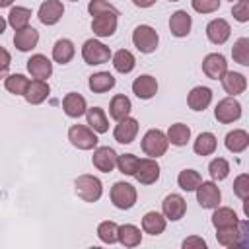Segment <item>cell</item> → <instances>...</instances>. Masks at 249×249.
Returning a JSON list of instances; mask_svg holds the SVG:
<instances>
[{"mask_svg": "<svg viewBox=\"0 0 249 249\" xmlns=\"http://www.w3.org/2000/svg\"><path fill=\"white\" fill-rule=\"evenodd\" d=\"M74 191L84 202H97L103 195V183L95 175H80L74 181Z\"/></svg>", "mask_w": 249, "mask_h": 249, "instance_id": "obj_1", "label": "cell"}, {"mask_svg": "<svg viewBox=\"0 0 249 249\" xmlns=\"http://www.w3.org/2000/svg\"><path fill=\"white\" fill-rule=\"evenodd\" d=\"M140 146H142V152H144L148 158H156V160H158L160 156H163V154L167 152L169 142H167V136H165L163 130H160V128H150V130H146V134L142 136Z\"/></svg>", "mask_w": 249, "mask_h": 249, "instance_id": "obj_2", "label": "cell"}, {"mask_svg": "<svg viewBox=\"0 0 249 249\" xmlns=\"http://www.w3.org/2000/svg\"><path fill=\"white\" fill-rule=\"evenodd\" d=\"M111 202L115 208L119 210H130L134 204H136V198H138V193H136V187L126 183V181H117L113 187H111Z\"/></svg>", "mask_w": 249, "mask_h": 249, "instance_id": "obj_3", "label": "cell"}, {"mask_svg": "<svg viewBox=\"0 0 249 249\" xmlns=\"http://www.w3.org/2000/svg\"><path fill=\"white\" fill-rule=\"evenodd\" d=\"M113 56L111 49L101 43L99 39H88L84 45H82V58L86 64L89 66H97V64H105L109 62Z\"/></svg>", "mask_w": 249, "mask_h": 249, "instance_id": "obj_4", "label": "cell"}, {"mask_svg": "<svg viewBox=\"0 0 249 249\" xmlns=\"http://www.w3.org/2000/svg\"><path fill=\"white\" fill-rule=\"evenodd\" d=\"M216 239L222 247H243V245H247V222L239 220L237 226L216 230Z\"/></svg>", "mask_w": 249, "mask_h": 249, "instance_id": "obj_5", "label": "cell"}, {"mask_svg": "<svg viewBox=\"0 0 249 249\" xmlns=\"http://www.w3.org/2000/svg\"><path fill=\"white\" fill-rule=\"evenodd\" d=\"M132 43L134 47L142 53V54H150L158 49V43H160V35L158 31L152 27V25H146V23H140L134 31H132Z\"/></svg>", "mask_w": 249, "mask_h": 249, "instance_id": "obj_6", "label": "cell"}, {"mask_svg": "<svg viewBox=\"0 0 249 249\" xmlns=\"http://www.w3.org/2000/svg\"><path fill=\"white\" fill-rule=\"evenodd\" d=\"M68 140L78 150H93L97 146V132L86 124H72L68 128Z\"/></svg>", "mask_w": 249, "mask_h": 249, "instance_id": "obj_7", "label": "cell"}, {"mask_svg": "<svg viewBox=\"0 0 249 249\" xmlns=\"http://www.w3.org/2000/svg\"><path fill=\"white\" fill-rule=\"evenodd\" d=\"M214 117H216V121L222 123V124L235 123V121L241 119V103H239L235 97L228 95V97H224V99H220V101L216 103Z\"/></svg>", "mask_w": 249, "mask_h": 249, "instance_id": "obj_8", "label": "cell"}, {"mask_svg": "<svg viewBox=\"0 0 249 249\" xmlns=\"http://www.w3.org/2000/svg\"><path fill=\"white\" fill-rule=\"evenodd\" d=\"M196 191V202L200 204V208L212 210L220 204L222 200V193L220 187L214 181H200V185L195 189Z\"/></svg>", "mask_w": 249, "mask_h": 249, "instance_id": "obj_9", "label": "cell"}, {"mask_svg": "<svg viewBox=\"0 0 249 249\" xmlns=\"http://www.w3.org/2000/svg\"><path fill=\"white\" fill-rule=\"evenodd\" d=\"M160 163L156 161V158H142L138 160V165H136V171H134V179L140 183V185H154L158 179H160Z\"/></svg>", "mask_w": 249, "mask_h": 249, "instance_id": "obj_10", "label": "cell"}, {"mask_svg": "<svg viewBox=\"0 0 249 249\" xmlns=\"http://www.w3.org/2000/svg\"><path fill=\"white\" fill-rule=\"evenodd\" d=\"M187 212V200L179 195V193H171L163 198L161 202V214L165 216V220L171 222H179Z\"/></svg>", "mask_w": 249, "mask_h": 249, "instance_id": "obj_11", "label": "cell"}, {"mask_svg": "<svg viewBox=\"0 0 249 249\" xmlns=\"http://www.w3.org/2000/svg\"><path fill=\"white\" fill-rule=\"evenodd\" d=\"M117 152L109 146H95L93 148V156H91V163L97 171L101 173H111L117 167Z\"/></svg>", "mask_w": 249, "mask_h": 249, "instance_id": "obj_12", "label": "cell"}, {"mask_svg": "<svg viewBox=\"0 0 249 249\" xmlns=\"http://www.w3.org/2000/svg\"><path fill=\"white\" fill-rule=\"evenodd\" d=\"M64 16V6L60 0H45L39 6L37 18L43 25H56Z\"/></svg>", "mask_w": 249, "mask_h": 249, "instance_id": "obj_13", "label": "cell"}, {"mask_svg": "<svg viewBox=\"0 0 249 249\" xmlns=\"http://www.w3.org/2000/svg\"><path fill=\"white\" fill-rule=\"evenodd\" d=\"M202 72L210 80H220L228 72V60L220 53H210L202 58Z\"/></svg>", "mask_w": 249, "mask_h": 249, "instance_id": "obj_14", "label": "cell"}, {"mask_svg": "<svg viewBox=\"0 0 249 249\" xmlns=\"http://www.w3.org/2000/svg\"><path fill=\"white\" fill-rule=\"evenodd\" d=\"M136 134H138V121L136 119H132L128 115V117L117 121V126L113 130V136H115V140L119 144H132L134 138H136Z\"/></svg>", "mask_w": 249, "mask_h": 249, "instance_id": "obj_15", "label": "cell"}, {"mask_svg": "<svg viewBox=\"0 0 249 249\" xmlns=\"http://www.w3.org/2000/svg\"><path fill=\"white\" fill-rule=\"evenodd\" d=\"M231 35V27L224 18H214L206 25V37L212 45H224Z\"/></svg>", "mask_w": 249, "mask_h": 249, "instance_id": "obj_16", "label": "cell"}, {"mask_svg": "<svg viewBox=\"0 0 249 249\" xmlns=\"http://www.w3.org/2000/svg\"><path fill=\"white\" fill-rule=\"evenodd\" d=\"M191 27H193V18L189 16V12L185 10H177L171 14L169 18V31L173 37L177 39H183L191 33Z\"/></svg>", "mask_w": 249, "mask_h": 249, "instance_id": "obj_17", "label": "cell"}, {"mask_svg": "<svg viewBox=\"0 0 249 249\" xmlns=\"http://www.w3.org/2000/svg\"><path fill=\"white\" fill-rule=\"evenodd\" d=\"M132 93L138 99H152L158 93V80L152 74H140L132 82Z\"/></svg>", "mask_w": 249, "mask_h": 249, "instance_id": "obj_18", "label": "cell"}, {"mask_svg": "<svg viewBox=\"0 0 249 249\" xmlns=\"http://www.w3.org/2000/svg\"><path fill=\"white\" fill-rule=\"evenodd\" d=\"M86 109H88V103H86V97L76 93V91H70L62 97V111L66 117L70 119H80L82 115H86Z\"/></svg>", "mask_w": 249, "mask_h": 249, "instance_id": "obj_19", "label": "cell"}, {"mask_svg": "<svg viewBox=\"0 0 249 249\" xmlns=\"http://www.w3.org/2000/svg\"><path fill=\"white\" fill-rule=\"evenodd\" d=\"M27 72L35 80H49L53 74V62L45 54H31V58L27 60Z\"/></svg>", "mask_w": 249, "mask_h": 249, "instance_id": "obj_20", "label": "cell"}, {"mask_svg": "<svg viewBox=\"0 0 249 249\" xmlns=\"http://www.w3.org/2000/svg\"><path fill=\"white\" fill-rule=\"evenodd\" d=\"M117 18L115 14H99L91 19V31L97 37H111L117 31Z\"/></svg>", "mask_w": 249, "mask_h": 249, "instance_id": "obj_21", "label": "cell"}, {"mask_svg": "<svg viewBox=\"0 0 249 249\" xmlns=\"http://www.w3.org/2000/svg\"><path fill=\"white\" fill-rule=\"evenodd\" d=\"M39 43V31L35 27H23V29H18L14 33V45L19 53H29L31 49H35Z\"/></svg>", "mask_w": 249, "mask_h": 249, "instance_id": "obj_22", "label": "cell"}, {"mask_svg": "<svg viewBox=\"0 0 249 249\" xmlns=\"http://www.w3.org/2000/svg\"><path fill=\"white\" fill-rule=\"evenodd\" d=\"M220 80H222L224 91H226L228 95H231V97H235V95H239V93H243V91L247 89V78H245L241 72L228 70Z\"/></svg>", "mask_w": 249, "mask_h": 249, "instance_id": "obj_23", "label": "cell"}, {"mask_svg": "<svg viewBox=\"0 0 249 249\" xmlns=\"http://www.w3.org/2000/svg\"><path fill=\"white\" fill-rule=\"evenodd\" d=\"M49 93H51V88H49L47 80H29V86H27L23 97L29 105H39L49 97Z\"/></svg>", "mask_w": 249, "mask_h": 249, "instance_id": "obj_24", "label": "cell"}, {"mask_svg": "<svg viewBox=\"0 0 249 249\" xmlns=\"http://www.w3.org/2000/svg\"><path fill=\"white\" fill-rule=\"evenodd\" d=\"M212 103V89L206 86H196L187 95V105L193 111H204Z\"/></svg>", "mask_w": 249, "mask_h": 249, "instance_id": "obj_25", "label": "cell"}, {"mask_svg": "<svg viewBox=\"0 0 249 249\" xmlns=\"http://www.w3.org/2000/svg\"><path fill=\"white\" fill-rule=\"evenodd\" d=\"M224 146H226L228 152H231V154H241V152H245L247 146H249V134H247V130H243V128H233V130H230V132L226 134V138H224Z\"/></svg>", "mask_w": 249, "mask_h": 249, "instance_id": "obj_26", "label": "cell"}, {"mask_svg": "<svg viewBox=\"0 0 249 249\" xmlns=\"http://www.w3.org/2000/svg\"><path fill=\"white\" fill-rule=\"evenodd\" d=\"M212 210H214V214H212V226H214L216 230L237 226L239 218H237V214H235L233 208H230V206H220V204H218V206L212 208Z\"/></svg>", "mask_w": 249, "mask_h": 249, "instance_id": "obj_27", "label": "cell"}, {"mask_svg": "<svg viewBox=\"0 0 249 249\" xmlns=\"http://www.w3.org/2000/svg\"><path fill=\"white\" fill-rule=\"evenodd\" d=\"M165 226H167V220L163 214L152 210V212H146L142 216V231L144 233H150V235H160L165 231Z\"/></svg>", "mask_w": 249, "mask_h": 249, "instance_id": "obj_28", "label": "cell"}, {"mask_svg": "<svg viewBox=\"0 0 249 249\" xmlns=\"http://www.w3.org/2000/svg\"><path fill=\"white\" fill-rule=\"evenodd\" d=\"M132 111V103L130 99L124 95V93H117L111 97V103H109V117L113 121H121L124 117H128Z\"/></svg>", "mask_w": 249, "mask_h": 249, "instance_id": "obj_29", "label": "cell"}, {"mask_svg": "<svg viewBox=\"0 0 249 249\" xmlns=\"http://www.w3.org/2000/svg\"><path fill=\"white\" fill-rule=\"evenodd\" d=\"M86 119H88V126L91 130H95L97 134H105L109 130V119H107V115L101 107L86 109Z\"/></svg>", "mask_w": 249, "mask_h": 249, "instance_id": "obj_30", "label": "cell"}, {"mask_svg": "<svg viewBox=\"0 0 249 249\" xmlns=\"http://www.w3.org/2000/svg\"><path fill=\"white\" fill-rule=\"evenodd\" d=\"M76 54V47L70 39H58L53 45V60L58 64H68Z\"/></svg>", "mask_w": 249, "mask_h": 249, "instance_id": "obj_31", "label": "cell"}, {"mask_svg": "<svg viewBox=\"0 0 249 249\" xmlns=\"http://www.w3.org/2000/svg\"><path fill=\"white\" fill-rule=\"evenodd\" d=\"M115 84H117V80L111 72H95L89 76V82H88V86L93 93H105V91L113 89Z\"/></svg>", "mask_w": 249, "mask_h": 249, "instance_id": "obj_32", "label": "cell"}, {"mask_svg": "<svg viewBox=\"0 0 249 249\" xmlns=\"http://www.w3.org/2000/svg\"><path fill=\"white\" fill-rule=\"evenodd\" d=\"M111 60H113V68H115L119 74H130V72L134 70V66H136L134 54H132L130 51H126V49H119V51L111 56Z\"/></svg>", "mask_w": 249, "mask_h": 249, "instance_id": "obj_33", "label": "cell"}, {"mask_svg": "<svg viewBox=\"0 0 249 249\" xmlns=\"http://www.w3.org/2000/svg\"><path fill=\"white\" fill-rule=\"evenodd\" d=\"M165 136H167V142L169 144L181 148V146H187V142L191 140V128L185 123H175V124H171L167 128Z\"/></svg>", "mask_w": 249, "mask_h": 249, "instance_id": "obj_34", "label": "cell"}, {"mask_svg": "<svg viewBox=\"0 0 249 249\" xmlns=\"http://www.w3.org/2000/svg\"><path fill=\"white\" fill-rule=\"evenodd\" d=\"M119 243L124 247H136L142 243V233L140 228H136L134 224H123L119 226Z\"/></svg>", "mask_w": 249, "mask_h": 249, "instance_id": "obj_35", "label": "cell"}, {"mask_svg": "<svg viewBox=\"0 0 249 249\" xmlns=\"http://www.w3.org/2000/svg\"><path fill=\"white\" fill-rule=\"evenodd\" d=\"M216 146H218V140L212 132H200L193 144V150L196 156H210L216 152Z\"/></svg>", "mask_w": 249, "mask_h": 249, "instance_id": "obj_36", "label": "cell"}, {"mask_svg": "<svg viewBox=\"0 0 249 249\" xmlns=\"http://www.w3.org/2000/svg\"><path fill=\"white\" fill-rule=\"evenodd\" d=\"M29 19H31V10L25 8V6H16L10 10L8 14V23L18 31V29H23L29 25Z\"/></svg>", "mask_w": 249, "mask_h": 249, "instance_id": "obj_37", "label": "cell"}, {"mask_svg": "<svg viewBox=\"0 0 249 249\" xmlns=\"http://www.w3.org/2000/svg\"><path fill=\"white\" fill-rule=\"evenodd\" d=\"M4 86H6V89H8L10 93H14V95H23L25 89H27V86H29V78L23 76V74H8V76L4 78Z\"/></svg>", "mask_w": 249, "mask_h": 249, "instance_id": "obj_38", "label": "cell"}, {"mask_svg": "<svg viewBox=\"0 0 249 249\" xmlns=\"http://www.w3.org/2000/svg\"><path fill=\"white\" fill-rule=\"evenodd\" d=\"M200 181H202V177H200V173L198 171H195V169H183V171H179V175H177V185L183 189V191H195L198 185H200Z\"/></svg>", "mask_w": 249, "mask_h": 249, "instance_id": "obj_39", "label": "cell"}, {"mask_svg": "<svg viewBox=\"0 0 249 249\" xmlns=\"http://www.w3.org/2000/svg\"><path fill=\"white\" fill-rule=\"evenodd\" d=\"M97 237H99L103 243H109V245L117 243V241H119V226H117L115 222H111V220L101 222V224L97 226Z\"/></svg>", "mask_w": 249, "mask_h": 249, "instance_id": "obj_40", "label": "cell"}, {"mask_svg": "<svg viewBox=\"0 0 249 249\" xmlns=\"http://www.w3.org/2000/svg\"><path fill=\"white\" fill-rule=\"evenodd\" d=\"M231 56L237 64L241 66H249V39L247 37H239L233 47H231Z\"/></svg>", "mask_w": 249, "mask_h": 249, "instance_id": "obj_41", "label": "cell"}, {"mask_svg": "<svg viewBox=\"0 0 249 249\" xmlns=\"http://www.w3.org/2000/svg\"><path fill=\"white\" fill-rule=\"evenodd\" d=\"M208 173L212 177V181H224L230 175V163L226 158H214L208 163Z\"/></svg>", "mask_w": 249, "mask_h": 249, "instance_id": "obj_42", "label": "cell"}, {"mask_svg": "<svg viewBox=\"0 0 249 249\" xmlns=\"http://www.w3.org/2000/svg\"><path fill=\"white\" fill-rule=\"evenodd\" d=\"M138 156H134V154H121V156H117V167H119V171L123 173V175H134V171H136V165H138Z\"/></svg>", "mask_w": 249, "mask_h": 249, "instance_id": "obj_43", "label": "cell"}, {"mask_svg": "<svg viewBox=\"0 0 249 249\" xmlns=\"http://www.w3.org/2000/svg\"><path fill=\"white\" fill-rule=\"evenodd\" d=\"M88 12H89L91 18L93 16H99V14H115V16H119V10L113 4H109L107 0H89Z\"/></svg>", "mask_w": 249, "mask_h": 249, "instance_id": "obj_44", "label": "cell"}, {"mask_svg": "<svg viewBox=\"0 0 249 249\" xmlns=\"http://www.w3.org/2000/svg\"><path fill=\"white\" fill-rule=\"evenodd\" d=\"M233 195L241 200H247L249 196V175L247 173H241L233 179Z\"/></svg>", "mask_w": 249, "mask_h": 249, "instance_id": "obj_45", "label": "cell"}, {"mask_svg": "<svg viewBox=\"0 0 249 249\" xmlns=\"http://www.w3.org/2000/svg\"><path fill=\"white\" fill-rule=\"evenodd\" d=\"M220 0H191V6L198 14H212L220 8Z\"/></svg>", "mask_w": 249, "mask_h": 249, "instance_id": "obj_46", "label": "cell"}, {"mask_svg": "<svg viewBox=\"0 0 249 249\" xmlns=\"http://www.w3.org/2000/svg\"><path fill=\"white\" fill-rule=\"evenodd\" d=\"M231 16L241 23L249 21V0H237V4L231 8Z\"/></svg>", "mask_w": 249, "mask_h": 249, "instance_id": "obj_47", "label": "cell"}, {"mask_svg": "<svg viewBox=\"0 0 249 249\" xmlns=\"http://www.w3.org/2000/svg\"><path fill=\"white\" fill-rule=\"evenodd\" d=\"M183 247H185V249H191V247L206 249V241H204L202 237H198V235H191V237H187V239L183 241Z\"/></svg>", "mask_w": 249, "mask_h": 249, "instance_id": "obj_48", "label": "cell"}, {"mask_svg": "<svg viewBox=\"0 0 249 249\" xmlns=\"http://www.w3.org/2000/svg\"><path fill=\"white\" fill-rule=\"evenodd\" d=\"M10 62H12L10 53H8L4 47H0V68H8V66H10Z\"/></svg>", "mask_w": 249, "mask_h": 249, "instance_id": "obj_49", "label": "cell"}, {"mask_svg": "<svg viewBox=\"0 0 249 249\" xmlns=\"http://www.w3.org/2000/svg\"><path fill=\"white\" fill-rule=\"evenodd\" d=\"M156 2H158V0H132V4H134L136 8H152Z\"/></svg>", "mask_w": 249, "mask_h": 249, "instance_id": "obj_50", "label": "cell"}, {"mask_svg": "<svg viewBox=\"0 0 249 249\" xmlns=\"http://www.w3.org/2000/svg\"><path fill=\"white\" fill-rule=\"evenodd\" d=\"M6 25H8V21H6V19H4L2 16H0V35H2L4 31H6Z\"/></svg>", "mask_w": 249, "mask_h": 249, "instance_id": "obj_51", "label": "cell"}, {"mask_svg": "<svg viewBox=\"0 0 249 249\" xmlns=\"http://www.w3.org/2000/svg\"><path fill=\"white\" fill-rule=\"evenodd\" d=\"M14 4V0H0V8H10Z\"/></svg>", "mask_w": 249, "mask_h": 249, "instance_id": "obj_52", "label": "cell"}, {"mask_svg": "<svg viewBox=\"0 0 249 249\" xmlns=\"http://www.w3.org/2000/svg\"><path fill=\"white\" fill-rule=\"evenodd\" d=\"M8 76V68H0V80Z\"/></svg>", "mask_w": 249, "mask_h": 249, "instance_id": "obj_53", "label": "cell"}, {"mask_svg": "<svg viewBox=\"0 0 249 249\" xmlns=\"http://www.w3.org/2000/svg\"><path fill=\"white\" fill-rule=\"evenodd\" d=\"M169 2H179V0H169Z\"/></svg>", "mask_w": 249, "mask_h": 249, "instance_id": "obj_54", "label": "cell"}, {"mask_svg": "<svg viewBox=\"0 0 249 249\" xmlns=\"http://www.w3.org/2000/svg\"><path fill=\"white\" fill-rule=\"evenodd\" d=\"M70 2H78V0H70Z\"/></svg>", "mask_w": 249, "mask_h": 249, "instance_id": "obj_55", "label": "cell"}]
</instances>
